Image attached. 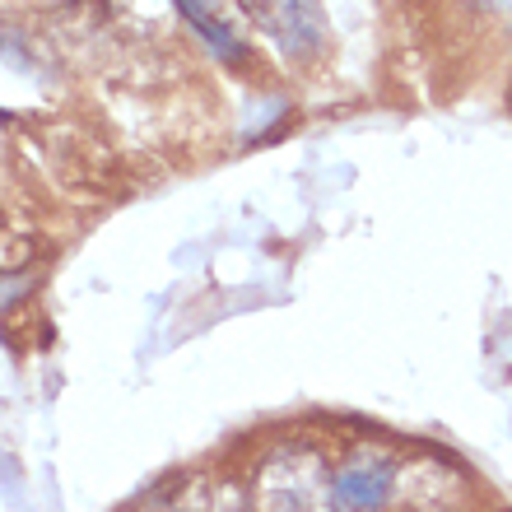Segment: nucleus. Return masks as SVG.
<instances>
[{
  "label": "nucleus",
  "instance_id": "obj_1",
  "mask_svg": "<svg viewBox=\"0 0 512 512\" xmlns=\"http://www.w3.org/2000/svg\"><path fill=\"white\" fill-rule=\"evenodd\" d=\"M256 499L266 512H326L336 494L312 452H280L256 480Z\"/></svg>",
  "mask_w": 512,
  "mask_h": 512
},
{
  "label": "nucleus",
  "instance_id": "obj_2",
  "mask_svg": "<svg viewBox=\"0 0 512 512\" xmlns=\"http://www.w3.org/2000/svg\"><path fill=\"white\" fill-rule=\"evenodd\" d=\"M391 461H382L378 452H359L354 461H345L336 475H331V494H336L340 508H350V512H373L387 503L391 494Z\"/></svg>",
  "mask_w": 512,
  "mask_h": 512
},
{
  "label": "nucleus",
  "instance_id": "obj_4",
  "mask_svg": "<svg viewBox=\"0 0 512 512\" xmlns=\"http://www.w3.org/2000/svg\"><path fill=\"white\" fill-rule=\"evenodd\" d=\"M177 10L187 14V24L210 42V52L219 61H229V66H243L247 61V42L233 33V24L224 14H215V0H177Z\"/></svg>",
  "mask_w": 512,
  "mask_h": 512
},
{
  "label": "nucleus",
  "instance_id": "obj_3",
  "mask_svg": "<svg viewBox=\"0 0 512 512\" xmlns=\"http://www.w3.org/2000/svg\"><path fill=\"white\" fill-rule=\"evenodd\" d=\"M261 19L275 38H284L289 47H317L322 38V19H317V0H261Z\"/></svg>",
  "mask_w": 512,
  "mask_h": 512
}]
</instances>
